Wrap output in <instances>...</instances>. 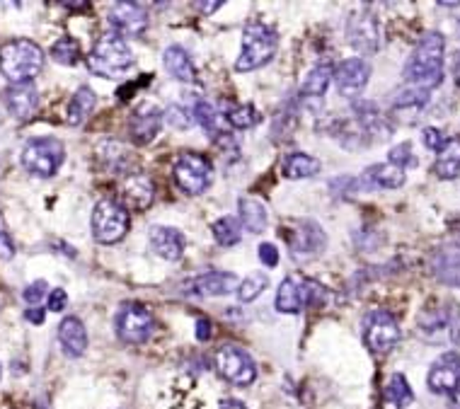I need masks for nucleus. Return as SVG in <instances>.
<instances>
[{"label": "nucleus", "mask_w": 460, "mask_h": 409, "mask_svg": "<svg viewBox=\"0 0 460 409\" xmlns=\"http://www.w3.org/2000/svg\"><path fill=\"white\" fill-rule=\"evenodd\" d=\"M165 119H168L172 126H177V129H187V126H192V124H189V114H187V112H182V107H180V104H172V107L165 112Z\"/></svg>", "instance_id": "nucleus-43"}, {"label": "nucleus", "mask_w": 460, "mask_h": 409, "mask_svg": "<svg viewBox=\"0 0 460 409\" xmlns=\"http://www.w3.org/2000/svg\"><path fill=\"white\" fill-rule=\"evenodd\" d=\"M44 51L29 39H13L0 46V73L13 85L32 83L42 73Z\"/></svg>", "instance_id": "nucleus-2"}, {"label": "nucleus", "mask_w": 460, "mask_h": 409, "mask_svg": "<svg viewBox=\"0 0 460 409\" xmlns=\"http://www.w3.org/2000/svg\"><path fill=\"white\" fill-rule=\"evenodd\" d=\"M46 298H49L51 313H61V310L66 308L68 298H66V291H63V288H54V291H51Z\"/></svg>", "instance_id": "nucleus-45"}, {"label": "nucleus", "mask_w": 460, "mask_h": 409, "mask_svg": "<svg viewBox=\"0 0 460 409\" xmlns=\"http://www.w3.org/2000/svg\"><path fill=\"white\" fill-rule=\"evenodd\" d=\"M213 363H216L218 376L228 380L230 385H238V388H245V385L255 383L257 378V366L255 361L243 346L238 344H223L221 349L216 351L213 356Z\"/></svg>", "instance_id": "nucleus-9"}, {"label": "nucleus", "mask_w": 460, "mask_h": 409, "mask_svg": "<svg viewBox=\"0 0 460 409\" xmlns=\"http://www.w3.org/2000/svg\"><path fill=\"white\" fill-rule=\"evenodd\" d=\"M95 104H97V95H95V90H90L88 85L78 88L76 95L68 102V124L83 126L85 119L92 114Z\"/></svg>", "instance_id": "nucleus-31"}, {"label": "nucleus", "mask_w": 460, "mask_h": 409, "mask_svg": "<svg viewBox=\"0 0 460 409\" xmlns=\"http://www.w3.org/2000/svg\"><path fill=\"white\" fill-rule=\"evenodd\" d=\"M444 34H422V39L412 49L410 59L405 63L402 78L410 85H414V88H424V90L431 92L436 85H441V80H444Z\"/></svg>", "instance_id": "nucleus-1"}, {"label": "nucleus", "mask_w": 460, "mask_h": 409, "mask_svg": "<svg viewBox=\"0 0 460 409\" xmlns=\"http://www.w3.org/2000/svg\"><path fill=\"white\" fill-rule=\"evenodd\" d=\"M192 117L194 121L204 129V134L209 136L211 141H216L218 146H223V141H230V131H228L230 126H228L226 117L221 114V109L213 107L211 102H197Z\"/></svg>", "instance_id": "nucleus-19"}, {"label": "nucleus", "mask_w": 460, "mask_h": 409, "mask_svg": "<svg viewBox=\"0 0 460 409\" xmlns=\"http://www.w3.org/2000/svg\"><path fill=\"white\" fill-rule=\"evenodd\" d=\"M109 25L119 37H141L148 29V10L141 3H114L109 10Z\"/></svg>", "instance_id": "nucleus-14"}, {"label": "nucleus", "mask_w": 460, "mask_h": 409, "mask_svg": "<svg viewBox=\"0 0 460 409\" xmlns=\"http://www.w3.org/2000/svg\"><path fill=\"white\" fill-rule=\"evenodd\" d=\"M276 49H279V34L262 22H250L243 32V51L235 61V71L250 73L264 68L276 56Z\"/></svg>", "instance_id": "nucleus-4"}, {"label": "nucleus", "mask_w": 460, "mask_h": 409, "mask_svg": "<svg viewBox=\"0 0 460 409\" xmlns=\"http://www.w3.org/2000/svg\"><path fill=\"white\" fill-rule=\"evenodd\" d=\"M238 286H240V281L230 271H206V274L194 276L184 288L197 298H213V296H226V293L238 291Z\"/></svg>", "instance_id": "nucleus-17"}, {"label": "nucleus", "mask_w": 460, "mask_h": 409, "mask_svg": "<svg viewBox=\"0 0 460 409\" xmlns=\"http://www.w3.org/2000/svg\"><path fill=\"white\" fill-rule=\"evenodd\" d=\"M197 339H199V342L211 339V322L206 318L197 320Z\"/></svg>", "instance_id": "nucleus-47"}, {"label": "nucleus", "mask_w": 460, "mask_h": 409, "mask_svg": "<svg viewBox=\"0 0 460 409\" xmlns=\"http://www.w3.org/2000/svg\"><path fill=\"white\" fill-rule=\"evenodd\" d=\"M274 308L284 315H298L303 310L301 293H298V276H289L279 284Z\"/></svg>", "instance_id": "nucleus-32"}, {"label": "nucleus", "mask_w": 460, "mask_h": 409, "mask_svg": "<svg viewBox=\"0 0 460 409\" xmlns=\"http://www.w3.org/2000/svg\"><path fill=\"white\" fill-rule=\"evenodd\" d=\"M388 160H390V165L400 167V170L417 165V155L412 151V143H397V146L390 148V153H388Z\"/></svg>", "instance_id": "nucleus-40"}, {"label": "nucleus", "mask_w": 460, "mask_h": 409, "mask_svg": "<svg viewBox=\"0 0 460 409\" xmlns=\"http://www.w3.org/2000/svg\"><path fill=\"white\" fill-rule=\"evenodd\" d=\"M148 243L151 250L165 262H180L184 255V238L177 228L153 226L148 230Z\"/></svg>", "instance_id": "nucleus-20"}, {"label": "nucleus", "mask_w": 460, "mask_h": 409, "mask_svg": "<svg viewBox=\"0 0 460 409\" xmlns=\"http://www.w3.org/2000/svg\"><path fill=\"white\" fill-rule=\"evenodd\" d=\"M332 73H335V68L330 66V63H318V66L313 68L301 85V100H308V102L322 100L327 88H330V83H332Z\"/></svg>", "instance_id": "nucleus-27"}, {"label": "nucleus", "mask_w": 460, "mask_h": 409, "mask_svg": "<svg viewBox=\"0 0 460 409\" xmlns=\"http://www.w3.org/2000/svg\"><path fill=\"white\" fill-rule=\"evenodd\" d=\"M448 407L451 409H460V388L456 390V393L451 395V400H448Z\"/></svg>", "instance_id": "nucleus-51"}, {"label": "nucleus", "mask_w": 460, "mask_h": 409, "mask_svg": "<svg viewBox=\"0 0 460 409\" xmlns=\"http://www.w3.org/2000/svg\"><path fill=\"white\" fill-rule=\"evenodd\" d=\"M46 293H49V286H46L44 279H39V281H34V284L27 286L25 293H22V298H25V303H29L32 308H37V303L42 301Z\"/></svg>", "instance_id": "nucleus-41"}, {"label": "nucleus", "mask_w": 460, "mask_h": 409, "mask_svg": "<svg viewBox=\"0 0 460 409\" xmlns=\"http://www.w3.org/2000/svg\"><path fill=\"white\" fill-rule=\"evenodd\" d=\"M15 257V245L10 240V235L0 233V259H13Z\"/></svg>", "instance_id": "nucleus-46"}, {"label": "nucleus", "mask_w": 460, "mask_h": 409, "mask_svg": "<svg viewBox=\"0 0 460 409\" xmlns=\"http://www.w3.org/2000/svg\"><path fill=\"white\" fill-rule=\"evenodd\" d=\"M429 390L436 395H453L460 388V354L446 351L431 363L427 376Z\"/></svg>", "instance_id": "nucleus-15"}, {"label": "nucleus", "mask_w": 460, "mask_h": 409, "mask_svg": "<svg viewBox=\"0 0 460 409\" xmlns=\"http://www.w3.org/2000/svg\"><path fill=\"white\" fill-rule=\"evenodd\" d=\"M51 59L61 63V66H76L78 61L83 59V51H80V44L73 39V37H61L59 42L51 46Z\"/></svg>", "instance_id": "nucleus-37"}, {"label": "nucleus", "mask_w": 460, "mask_h": 409, "mask_svg": "<svg viewBox=\"0 0 460 409\" xmlns=\"http://www.w3.org/2000/svg\"><path fill=\"white\" fill-rule=\"evenodd\" d=\"M260 259L262 264L269 269H274L279 264V250H276V245L272 243H262L260 245Z\"/></svg>", "instance_id": "nucleus-44"}, {"label": "nucleus", "mask_w": 460, "mask_h": 409, "mask_svg": "<svg viewBox=\"0 0 460 409\" xmlns=\"http://www.w3.org/2000/svg\"><path fill=\"white\" fill-rule=\"evenodd\" d=\"M27 322H32V325H42L44 322V310L42 308H29L25 313Z\"/></svg>", "instance_id": "nucleus-48"}, {"label": "nucleus", "mask_w": 460, "mask_h": 409, "mask_svg": "<svg viewBox=\"0 0 460 409\" xmlns=\"http://www.w3.org/2000/svg\"><path fill=\"white\" fill-rule=\"evenodd\" d=\"M431 269L439 281L458 286L460 284V245H444L431 259Z\"/></svg>", "instance_id": "nucleus-25"}, {"label": "nucleus", "mask_w": 460, "mask_h": 409, "mask_svg": "<svg viewBox=\"0 0 460 409\" xmlns=\"http://www.w3.org/2000/svg\"><path fill=\"white\" fill-rule=\"evenodd\" d=\"M327 245V233L322 230L320 223L315 221H298L293 230L289 233V250L296 259H305V257H315L320 252L325 250Z\"/></svg>", "instance_id": "nucleus-13"}, {"label": "nucleus", "mask_w": 460, "mask_h": 409, "mask_svg": "<svg viewBox=\"0 0 460 409\" xmlns=\"http://www.w3.org/2000/svg\"><path fill=\"white\" fill-rule=\"evenodd\" d=\"M238 213H240V226L245 228V230H250V233H262L264 228H267L269 223V211L267 206H264V201L260 199H240L238 201Z\"/></svg>", "instance_id": "nucleus-28"}, {"label": "nucleus", "mask_w": 460, "mask_h": 409, "mask_svg": "<svg viewBox=\"0 0 460 409\" xmlns=\"http://www.w3.org/2000/svg\"><path fill=\"white\" fill-rule=\"evenodd\" d=\"M211 233H213L221 247H233L243 238V226H240V221L235 216H223L211 223Z\"/></svg>", "instance_id": "nucleus-33"}, {"label": "nucleus", "mask_w": 460, "mask_h": 409, "mask_svg": "<svg viewBox=\"0 0 460 409\" xmlns=\"http://www.w3.org/2000/svg\"><path fill=\"white\" fill-rule=\"evenodd\" d=\"M63 158H66L63 143L56 138H32L22 148V165L27 172L44 177V179L59 172Z\"/></svg>", "instance_id": "nucleus-7"}, {"label": "nucleus", "mask_w": 460, "mask_h": 409, "mask_svg": "<svg viewBox=\"0 0 460 409\" xmlns=\"http://www.w3.org/2000/svg\"><path fill=\"white\" fill-rule=\"evenodd\" d=\"M434 172L441 179H456L460 175V136L444 141L436 155Z\"/></svg>", "instance_id": "nucleus-29"}, {"label": "nucleus", "mask_w": 460, "mask_h": 409, "mask_svg": "<svg viewBox=\"0 0 460 409\" xmlns=\"http://www.w3.org/2000/svg\"><path fill=\"white\" fill-rule=\"evenodd\" d=\"M298 293H301V305L303 308H313V305H325L330 298V291L325 286L318 284L315 279H298Z\"/></svg>", "instance_id": "nucleus-38"}, {"label": "nucleus", "mask_w": 460, "mask_h": 409, "mask_svg": "<svg viewBox=\"0 0 460 409\" xmlns=\"http://www.w3.org/2000/svg\"><path fill=\"white\" fill-rule=\"evenodd\" d=\"M335 85H337V92L342 95V97H359L364 88L368 85V78H371V66H368L366 61L359 59V56H354V59H344L339 66L335 68Z\"/></svg>", "instance_id": "nucleus-16"}, {"label": "nucleus", "mask_w": 460, "mask_h": 409, "mask_svg": "<svg viewBox=\"0 0 460 409\" xmlns=\"http://www.w3.org/2000/svg\"><path fill=\"white\" fill-rule=\"evenodd\" d=\"M320 172V163L308 153H291L281 160V175L289 179H308Z\"/></svg>", "instance_id": "nucleus-30"}, {"label": "nucleus", "mask_w": 460, "mask_h": 409, "mask_svg": "<svg viewBox=\"0 0 460 409\" xmlns=\"http://www.w3.org/2000/svg\"><path fill=\"white\" fill-rule=\"evenodd\" d=\"M221 409H247L243 405V402H238V400H226L223 405H221Z\"/></svg>", "instance_id": "nucleus-50"}, {"label": "nucleus", "mask_w": 460, "mask_h": 409, "mask_svg": "<svg viewBox=\"0 0 460 409\" xmlns=\"http://www.w3.org/2000/svg\"><path fill=\"white\" fill-rule=\"evenodd\" d=\"M163 63H165V71L170 76L180 80V83H197V66H194L192 56L182 46H168L165 54H163Z\"/></svg>", "instance_id": "nucleus-26"}, {"label": "nucleus", "mask_w": 460, "mask_h": 409, "mask_svg": "<svg viewBox=\"0 0 460 409\" xmlns=\"http://www.w3.org/2000/svg\"><path fill=\"white\" fill-rule=\"evenodd\" d=\"M347 42L354 51H359L364 56L368 54H376L381 49V27L373 13L368 10H359L349 17V25H347Z\"/></svg>", "instance_id": "nucleus-12"}, {"label": "nucleus", "mask_w": 460, "mask_h": 409, "mask_svg": "<svg viewBox=\"0 0 460 409\" xmlns=\"http://www.w3.org/2000/svg\"><path fill=\"white\" fill-rule=\"evenodd\" d=\"M269 286V279L264 274H250L245 281H240V286H238V298H240V303H252L260 298L262 293H264V288Z\"/></svg>", "instance_id": "nucleus-39"}, {"label": "nucleus", "mask_w": 460, "mask_h": 409, "mask_svg": "<svg viewBox=\"0 0 460 409\" xmlns=\"http://www.w3.org/2000/svg\"><path fill=\"white\" fill-rule=\"evenodd\" d=\"M456 83H458L460 88V61H458V66H456Z\"/></svg>", "instance_id": "nucleus-52"}, {"label": "nucleus", "mask_w": 460, "mask_h": 409, "mask_svg": "<svg viewBox=\"0 0 460 409\" xmlns=\"http://www.w3.org/2000/svg\"><path fill=\"white\" fill-rule=\"evenodd\" d=\"M422 138H424V146H427L429 151H436L439 153V148L444 146V136H441V131L439 129H434V126H427L424 131H422Z\"/></svg>", "instance_id": "nucleus-42"}, {"label": "nucleus", "mask_w": 460, "mask_h": 409, "mask_svg": "<svg viewBox=\"0 0 460 409\" xmlns=\"http://www.w3.org/2000/svg\"><path fill=\"white\" fill-rule=\"evenodd\" d=\"M5 104H8V112L20 121H27L29 117L37 114L39 109V92L32 83L13 85L5 90Z\"/></svg>", "instance_id": "nucleus-22"}, {"label": "nucleus", "mask_w": 460, "mask_h": 409, "mask_svg": "<svg viewBox=\"0 0 460 409\" xmlns=\"http://www.w3.org/2000/svg\"><path fill=\"white\" fill-rule=\"evenodd\" d=\"M405 182H407L405 170L390 165V163L366 167L364 175L359 177L361 189H400Z\"/></svg>", "instance_id": "nucleus-21"}, {"label": "nucleus", "mask_w": 460, "mask_h": 409, "mask_svg": "<svg viewBox=\"0 0 460 409\" xmlns=\"http://www.w3.org/2000/svg\"><path fill=\"white\" fill-rule=\"evenodd\" d=\"M429 97L431 92L424 90V88H414V85H407L405 90H400L393 97V109L395 112H410V109H422L424 104H429Z\"/></svg>", "instance_id": "nucleus-36"}, {"label": "nucleus", "mask_w": 460, "mask_h": 409, "mask_svg": "<svg viewBox=\"0 0 460 409\" xmlns=\"http://www.w3.org/2000/svg\"><path fill=\"white\" fill-rule=\"evenodd\" d=\"M163 126V112L153 104H141L129 119V136L136 146H148Z\"/></svg>", "instance_id": "nucleus-18"}, {"label": "nucleus", "mask_w": 460, "mask_h": 409, "mask_svg": "<svg viewBox=\"0 0 460 409\" xmlns=\"http://www.w3.org/2000/svg\"><path fill=\"white\" fill-rule=\"evenodd\" d=\"M197 8H199L201 13L211 15V13H216L218 8H223V0H213V3H197Z\"/></svg>", "instance_id": "nucleus-49"}, {"label": "nucleus", "mask_w": 460, "mask_h": 409, "mask_svg": "<svg viewBox=\"0 0 460 409\" xmlns=\"http://www.w3.org/2000/svg\"><path fill=\"white\" fill-rule=\"evenodd\" d=\"M385 400L395 405L397 409L410 407L412 402H414V393H412L410 383H407V378L402 376V373H395L388 380V385H385Z\"/></svg>", "instance_id": "nucleus-35"}, {"label": "nucleus", "mask_w": 460, "mask_h": 409, "mask_svg": "<svg viewBox=\"0 0 460 409\" xmlns=\"http://www.w3.org/2000/svg\"><path fill=\"white\" fill-rule=\"evenodd\" d=\"M172 177H175L177 187L189 196H199L211 187L213 179V167L209 158L201 153H182L172 165Z\"/></svg>", "instance_id": "nucleus-6"}, {"label": "nucleus", "mask_w": 460, "mask_h": 409, "mask_svg": "<svg viewBox=\"0 0 460 409\" xmlns=\"http://www.w3.org/2000/svg\"><path fill=\"white\" fill-rule=\"evenodd\" d=\"M226 117L228 126L230 129H238V131H245V129H252V126L260 124V112L252 107V104H233L221 112Z\"/></svg>", "instance_id": "nucleus-34"}, {"label": "nucleus", "mask_w": 460, "mask_h": 409, "mask_svg": "<svg viewBox=\"0 0 460 409\" xmlns=\"http://www.w3.org/2000/svg\"><path fill=\"white\" fill-rule=\"evenodd\" d=\"M92 235L100 245H117L124 240L129 228H131V218L129 209L117 199H100L92 209Z\"/></svg>", "instance_id": "nucleus-5"}, {"label": "nucleus", "mask_w": 460, "mask_h": 409, "mask_svg": "<svg viewBox=\"0 0 460 409\" xmlns=\"http://www.w3.org/2000/svg\"><path fill=\"white\" fill-rule=\"evenodd\" d=\"M131 66H134V54L124 37H119L112 29L102 34L88 56V68L100 78H121Z\"/></svg>", "instance_id": "nucleus-3"}, {"label": "nucleus", "mask_w": 460, "mask_h": 409, "mask_svg": "<svg viewBox=\"0 0 460 409\" xmlns=\"http://www.w3.org/2000/svg\"><path fill=\"white\" fill-rule=\"evenodd\" d=\"M59 344L68 359H80L88 349V330H85L83 320L76 318V315L61 320Z\"/></svg>", "instance_id": "nucleus-24"}, {"label": "nucleus", "mask_w": 460, "mask_h": 409, "mask_svg": "<svg viewBox=\"0 0 460 409\" xmlns=\"http://www.w3.org/2000/svg\"><path fill=\"white\" fill-rule=\"evenodd\" d=\"M460 308L456 303H444V305H431L422 315H419V330L429 342H444L451 339L456 332V322H458Z\"/></svg>", "instance_id": "nucleus-11"}, {"label": "nucleus", "mask_w": 460, "mask_h": 409, "mask_svg": "<svg viewBox=\"0 0 460 409\" xmlns=\"http://www.w3.org/2000/svg\"><path fill=\"white\" fill-rule=\"evenodd\" d=\"M114 327H117V334L124 342L143 344L148 342L155 332V318H153L151 310L141 303H124L117 310Z\"/></svg>", "instance_id": "nucleus-10"}, {"label": "nucleus", "mask_w": 460, "mask_h": 409, "mask_svg": "<svg viewBox=\"0 0 460 409\" xmlns=\"http://www.w3.org/2000/svg\"><path fill=\"white\" fill-rule=\"evenodd\" d=\"M121 194H124V206L126 209H148L155 199V184L148 175H129L121 184Z\"/></svg>", "instance_id": "nucleus-23"}, {"label": "nucleus", "mask_w": 460, "mask_h": 409, "mask_svg": "<svg viewBox=\"0 0 460 409\" xmlns=\"http://www.w3.org/2000/svg\"><path fill=\"white\" fill-rule=\"evenodd\" d=\"M400 337V325H397L393 313H388V310H371L364 318V342H366L371 354L385 356L388 351H393L397 346Z\"/></svg>", "instance_id": "nucleus-8"}]
</instances>
